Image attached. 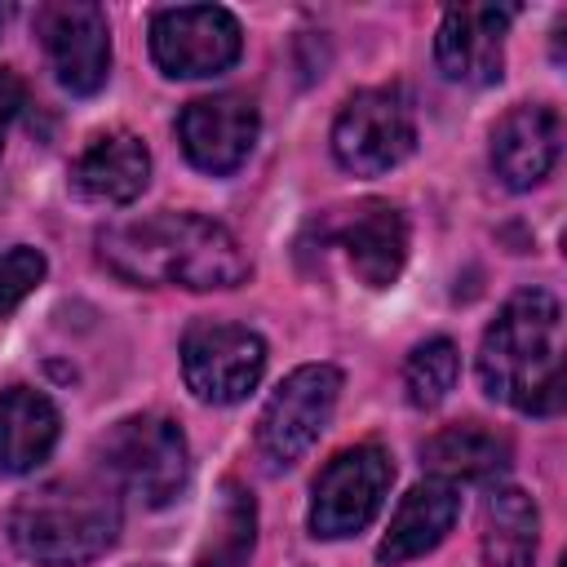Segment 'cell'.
I'll list each match as a JSON object with an SVG mask.
<instances>
[{"instance_id": "cell-1", "label": "cell", "mask_w": 567, "mask_h": 567, "mask_svg": "<svg viewBox=\"0 0 567 567\" xmlns=\"http://www.w3.org/2000/svg\"><path fill=\"white\" fill-rule=\"evenodd\" d=\"M97 257L102 266L142 288H190V292H217L239 288L252 275L248 252L239 239L199 213H146L124 217L97 230Z\"/></svg>"}, {"instance_id": "cell-2", "label": "cell", "mask_w": 567, "mask_h": 567, "mask_svg": "<svg viewBox=\"0 0 567 567\" xmlns=\"http://www.w3.org/2000/svg\"><path fill=\"white\" fill-rule=\"evenodd\" d=\"M478 381L487 399L554 416L563 408V306L545 288H518L483 332Z\"/></svg>"}, {"instance_id": "cell-3", "label": "cell", "mask_w": 567, "mask_h": 567, "mask_svg": "<svg viewBox=\"0 0 567 567\" xmlns=\"http://www.w3.org/2000/svg\"><path fill=\"white\" fill-rule=\"evenodd\" d=\"M9 540L40 567H84L120 540V492L106 478H49L9 509Z\"/></svg>"}, {"instance_id": "cell-4", "label": "cell", "mask_w": 567, "mask_h": 567, "mask_svg": "<svg viewBox=\"0 0 567 567\" xmlns=\"http://www.w3.org/2000/svg\"><path fill=\"white\" fill-rule=\"evenodd\" d=\"M97 465L115 492H128L146 509H164L182 496L190 478V447L177 421L159 412H137L115 421L97 439Z\"/></svg>"}, {"instance_id": "cell-5", "label": "cell", "mask_w": 567, "mask_h": 567, "mask_svg": "<svg viewBox=\"0 0 567 567\" xmlns=\"http://www.w3.org/2000/svg\"><path fill=\"white\" fill-rule=\"evenodd\" d=\"M337 394H341V372L332 363H301V368H292L275 385L266 408H261V421H257V452H261V461L270 470L297 465L319 443V434L328 430Z\"/></svg>"}, {"instance_id": "cell-6", "label": "cell", "mask_w": 567, "mask_h": 567, "mask_svg": "<svg viewBox=\"0 0 567 567\" xmlns=\"http://www.w3.org/2000/svg\"><path fill=\"white\" fill-rule=\"evenodd\" d=\"M266 372V341L230 319H195L182 332V377L199 403H244Z\"/></svg>"}, {"instance_id": "cell-7", "label": "cell", "mask_w": 567, "mask_h": 567, "mask_svg": "<svg viewBox=\"0 0 567 567\" xmlns=\"http://www.w3.org/2000/svg\"><path fill=\"white\" fill-rule=\"evenodd\" d=\"M416 146V120L403 89H363L354 93L332 124V155L354 177H381L399 168Z\"/></svg>"}, {"instance_id": "cell-8", "label": "cell", "mask_w": 567, "mask_h": 567, "mask_svg": "<svg viewBox=\"0 0 567 567\" xmlns=\"http://www.w3.org/2000/svg\"><path fill=\"white\" fill-rule=\"evenodd\" d=\"M394 483V461L377 443H359L337 452L310 492V536L319 540H346L363 532L377 509L385 505V492Z\"/></svg>"}, {"instance_id": "cell-9", "label": "cell", "mask_w": 567, "mask_h": 567, "mask_svg": "<svg viewBox=\"0 0 567 567\" xmlns=\"http://www.w3.org/2000/svg\"><path fill=\"white\" fill-rule=\"evenodd\" d=\"M244 31L221 4H173L151 18V58L168 80L221 75L239 62Z\"/></svg>"}, {"instance_id": "cell-10", "label": "cell", "mask_w": 567, "mask_h": 567, "mask_svg": "<svg viewBox=\"0 0 567 567\" xmlns=\"http://www.w3.org/2000/svg\"><path fill=\"white\" fill-rule=\"evenodd\" d=\"M35 35L49 53L58 84L75 97H93L111 75V22L89 0H58L35 9Z\"/></svg>"}, {"instance_id": "cell-11", "label": "cell", "mask_w": 567, "mask_h": 567, "mask_svg": "<svg viewBox=\"0 0 567 567\" xmlns=\"http://www.w3.org/2000/svg\"><path fill=\"white\" fill-rule=\"evenodd\" d=\"M319 248L337 244L354 270L359 284L368 288H390L403 275L408 261V221L390 199H359L346 208H332L315 221Z\"/></svg>"}, {"instance_id": "cell-12", "label": "cell", "mask_w": 567, "mask_h": 567, "mask_svg": "<svg viewBox=\"0 0 567 567\" xmlns=\"http://www.w3.org/2000/svg\"><path fill=\"white\" fill-rule=\"evenodd\" d=\"M257 133H261V115L257 102L244 93L195 97L177 115V142L186 159L213 177H230L235 168H244V159L257 146Z\"/></svg>"}, {"instance_id": "cell-13", "label": "cell", "mask_w": 567, "mask_h": 567, "mask_svg": "<svg viewBox=\"0 0 567 567\" xmlns=\"http://www.w3.org/2000/svg\"><path fill=\"white\" fill-rule=\"evenodd\" d=\"M509 4H452L434 35V62L452 84H496L505 75Z\"/></svg>"}, {"instance_id": "cell-14", "label": "cell", "mask_w": 567, "mask_h": 567, "mask_svg": "<svg viewBox=\"0 0 567 567\" xmlns=\"http://www.w3.org/2000/svg\"><path fill=\"white\" fill-rule=\"evenodd\" d=\"M563 151V120L545 102H518L509 106L492 128V173L509 190L540 186Z\"/></svg>"}, {"instance_id": "cell-15", "label": "cell", "mask_w": 567, "mask_h": 567, "mask_svg": "<svg viewBox=\"0 0 567 567\" xmlns=\"http://www.w3.org/2000/svg\"><path fill=\"white\" fill-rule=\"evenodd\" d=\"M66 182H71V190L80 199H93V204H133L146 190V182H151V151L128 128L97 133L80 151V159L71 164Z\"/></svg>"}, {"instance_id": "cell-16", "label": "cell", "mask_w": 567, "mask_h": 567, "mask_svg": "<svg viewBox=\"0 0 567 567\" xmlns=\"http://www.w3.org/2000/svg\"><path fill=\"white\" fill-rule=\"evenodd\" d=\"M461 514V496L452 483L443 478H421L416 487H408V496L399 501L381 545H377V558L381 567H399V563H412L421 554H430L456 523Z\"/></svg>"}, {"instance_id": "cell-17", "label": "cell", "mask_w": 567, "mask_h": 567, "mask_svg": "<svg viewBox=\"0 0 567 567\" xmlns=\"http://www.w3.org/2000/svg\"><path fill=\"white\" fill-rule=\"evenodd\" d=\"M509 461H514V443L483 421H452L421 443V465L430 470V478H443V483H456V478L487 483L505 474Z\"/></svg>"}, {"instance_id": "cell-18", "label": "cell", "mask_w": 567, "mask_h": 567, "mask_svg": "<svg viewBox=\"0 0 567 567\" xmlns=\"http://www.w3.org/2000/svg\"><path fill=\"white\" fill-rule=\"evenodd\" d=\"M62 416L49 394L31 385L0 390V474H31L49 461Z\"/></svg>"}, {"instance_id": "cell-19", "label": "cell", "mask_w": 567, "mask_h": 567, "mask_svg": "<svg viewBox=\"0 0 567 567\" xmlns=\"http://www.w3.org/2000/svg\"><path fill=\"white\" fill-rule=\"evenodd\" d=\"M540 514L523 487H492L483 501V567H536Z\"/></svg>"}, {"instance_id": "cell-20", "label": "cell", "mask_w": 567, "mask_h": 567, "mask_svg": "<svg viewBox=\"0 0 567 567\" xmlns=\"http://www.w3.org/2000/svg\"><path fill=\"white\" fill-rule=\"evenodd\" d=\"M252 545H257V505L235 478H226L217 509L208 518V536L195 554V567H248Z\"/></svg>"}, {"instance_id": "cell-21", "label": "cell", "mask_w": 567, "mask_h": 567, "mask_svg": "<svg viewBox=\"0 0 567 567\" xmlns=\"http://www.w3.org/2000/svg\"><path fill=\"white\" fill-rule=\"evenodd\" d=\"M456 377H461V350L447 337H430L403 363V394H408L412 408L425 412V408H439L452 394Z\"/></svg>"}, {"instance_id": "cell-22", "label": "cell", "mask_w": 567, "mask_h": 567, "mask_svg": "<svg viewBox=\"0 0 567 567\" xmlns=\"http://www.w3.org/2000/svg\"><path fill=\"white\" fill-rule=\"evenodd\" d=\"M49 261L40 248H27V244H13V248H0V315H9L22 297H31L44 279Z\"/></svg>"}, {"instance_id": "cell-23", "label": "cell", "mask_w": 567, "mask_h": 567, "mask_svg": "<svg viewBox=\"0 0 567 567\" xmlns=\"http://www.w3.org/2000/svg\"><path fill=\"white\" fill-rule=\"evenodd\" d=\"M22 106H27V84H22V75H18L13 66H0V151H4V137H9L13 120L22 115Z\"/></svg>"}, {"instance_id": "cell-24", "label": "cell", "mask_w": 567, "mask_h": 567, "mask_svg": "<svg viewBox=\"0 0 567 567\" xmlns=\"http://www.w3.org/2000/svg\"><path fill=\"white\" fill-rule=\"evenodd\" d=\"M9 18H13V4H0V31L9 27Z\"/></svg>"}, {"instance_id": "cell-25", "label": "cell", "mask_w": 567, "mask_h": 567, "mask_svg": "<svg viewBox=\"0 0 567 567\" xmlns=\"http://www.w3.org/2000/svg\"><path fill=\"white\" fill-rule=\"evenodd\" d=\"M137 567H159V563H137Z\"/></svg>"}]
</instances>
